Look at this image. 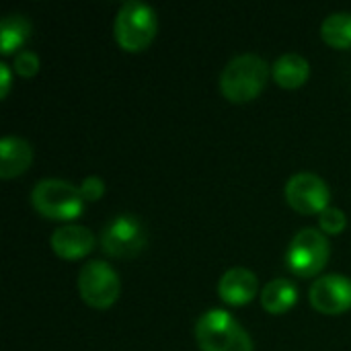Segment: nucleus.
Listing matches in <instances>:
<instances>
[{
	"label": "nucleus",
	"instance_id": "6e6552de",
	"mask_svg": "<svg viewBox=\"0 0 351 351\" xmlns=\"http://www.w3.org/2000/svg\"><path fill=\"white\" fill-rule=\"evenodd\" d=\"M286 199L298 214L313 216L329 208L331 189L315 173H296L286 183Z\"/></svg>",
	"mask_w": 351,
	"mask_h": 351
},
{
	"label": "nucleus",
	"instance_id": "ddd939ff",
	"mask_svg": "<svg viewBox=\"0 0 351 351\" xmlns=\"http://www.w3.org/2000/svg\"><path fill=\"white\" fill-rule=\"evenodd\" d=\"M271 76L282 88L294 90V88H300L308 80L311 64L304 56L290 51L276 60V64L271 66Z\"/></svg>",
	"mask_w": 351,
	"mask_h": 351
},
{
	"label": "nucleus",
	"instance_id": "dca6fc26",
	"mask_svg": "<svg viewBox=\"0 0 351 351\" xmlns=\"http://www.w3.org/2000/svg\"><path fill=\"white\" fill-rule=\"evenodd\" d=\"M321 37L335 49L351 47V12H333L321 25Z\"/></svg>",
	"mask_w": 351,
	"mask_h": 351
},
{
	"label": "nucleus",
	"instance_id": "f03ea898",
	"mask_svg": "<svg viewBox=\"0 0 351 351\" xmlns=\"http://www.w3.org/2000/svg\"><path fill=\"white\" fill-rule=\"evenodd\" d=\"M195 339L202 351H253L251 335L222 308H212L197 319Z\"/></svg>",
	"mask_w": 351,
	"mask_h": 351
},
{
	"label": "nucleus",
	"instance_id": "39448f33",
	"mask_svg": "<svg viewBox=\"0 0 351 351\" xmlns=\"http://www.w3.org/2000/svg\"><path fill=\"white\" fill-rule=\"evenodd\" d=\"M329 257H331V245L327 241V234L315 228H302L292 239L286 261L292 274L300 278H313L325 269Z\"/></svg>",
	"mask_w": 351,
	"mask_h": 351
},
{
	"label": "nucleus",
	"instance_id": "aec40b11",
	"mask_svg": "<svg viewBox=\"0 0 351 351\" xmlns=\"http://www.w3.org/2000/svg\"><path fill=\"white\" fill-rule=\"evenodd\" d=\"M0 78H2V82H0V97L4 99L8 95V88H10V70H8V66L4 62L0 64Z\"/></svg>",
	"mask_w": 351,
	"mask_h": 351
},
{
	"label": "nucleus",
	"instance_id": "2eb2a0df",
	"mask_svg": "<svg viewBox=\"0 0 351 351\" xmlns=\"http://www.w3.org/2000/svg\"><path fill=\"white\" fill-rule=\"evenodd\" d=\"M31 21L23 14H6L0 23V51L10 56L31 37Z\"/></svg>",
	"mask_w": 351,
	"mask_h": 351
},
{
	"label": "nucleus",
	"instance_id": "20e7f679",
	"mask_svg": "<svg viewBox=\"0 0 351 351\" xmlns=\"http://www.w3.org/2000/svg\"><path fill=\"white\" fill-rule=\"evenodd\" d=\"M33 208L49 220H74L84 212V197L80 187L64 179H41L31 189Z\"/></svg>",
	"mask_w": 351,
	"mask_h": 351
},
{
	"label": "nucleus",
	"instance_id": "4468645a",
	"mask_svg": "<svg viewBox=\"0 0 351 351\" xmlns=\"http://www.w3.org/2000/svg\"><path fill=\"white\" fill-rule=\"evenodd\" d=\"M298 302V288L286 278L269 280L261 290V306L269 315H284Z\"/></svg>",
	"mask_w": 351,
	"mask_h": 351
},
{
	"label": "nucleus",
	"instance_id": "1a4fd4ad",
	"mask_svg": "<svg viewBox=\"0 0 351 351\" xmlns=\"http://www.w3.org/2000/svg\"><path fill=\"white\" fill-rule=\"evenodd\" d=\"M308 300L321 315H343L351 308V280L339 274L321 276L313 282Z\"/></svg>",
	"mask_w": 351,
	"mask_h": 351
},
{
	"label": "nucleus",
	"instance_id": "a211bd4d",
	"mask_svg": "<svg viewBox=\"0 0 351 351\" xmlns=\"http://www.w3.org/2000/svg\"><path fill=\"white\" fill-rule=\"evenodd\" d=\"M14 70L23 78H31L39 72V56L31 49H23L14 56Z\"/></svg>",
	"mask_w": 351,
	"mask_h": 351
},
{
	"label": "nucleus",
	"instance_id": "0eeeda50",
	"mask_svg": "<svg viewBox=\"0 0 351 351\" xmlns=\"http://www.w3.org/2000/svg\"><path fill=\"white\" fill-rule=\"evenodd\" d=\"M146 230L140 220L132 214H121L113 218L101 232V249L109 257L132 259L146 247Z\"/></svg>",
	"mask_w": 351,
	"mask_h": 351
},
{
	"label": "nucleus",
	"instance_id": "6ab92c4d",
	"mask_svg": "<svg viewBox=\"0 0 351 351\" xmlns=\"http://www.w3.org/2000/svg\"><path fill=\"white\" fill-rule=\"evenodd\" d=\"M80 193L84 197V202H99L103 195H105V183L101 177L97 175H90L82 181L80 185Z\"/></svg>",
	"mask_w": 351,
	"mask_h": 351
},
{
	"label": "nucleus",
	"instance_id": "f257e3e1",
	"mask_svg": "<svg viewBox=\"0 0 351 351\" xmlns=\"http://www.w3.org/2000/svg\"><path fill=\"white\" fill-rule=\"evenodd\" d=\"M269 78V64L257 53L232 58L220 74V90L230 103H249L261 95Z\"/></svg>",
	"mask_w": 351,
	"mask_h": 351
},
{
	"label": "nucleus",
	"instance_id": "f3484780",
	"mask_svg": "<svg viewBox=\"0 0 351 351\" xmlns=\"http://www.w3.org/2000/svg\"><path fill=\"white\" fill-rule=\"evenodd\" d=\"M319 226L323 234H341L348 226V216L339 208L329 206L319 214Z\"/></svg>",
	"mask_w": 351,
	"mask_h": 351
},
{
	"label": "nucleus",
	"instance_id": "9b49d317",
	"mask_svg": "<svg viewBox=\"0 0 351 351\" xmlns=\"http://www.w3.org/2000/svg\"><path fill=\"white\" fill-rule=\"evenodd\" d=\"M257 292H259L257 276L247 267H232L224 271V276L218 282V294L230 306L249 304L257 296Z\"/></svg>",
	"mask_w": 351,
	"mask_h": 351
},
{
	"label": "nucleus",
	"instance_id": "7ed1b4c3",
	"mask_svg": "<svg viewBox=\"0 0 351 351\" xmlns=\"http://www.w3.org/2000/svg\"><path fill=\"white\" fill-rule=\"evenodd\" d=\"M156 31H158V19L152 6L138 0H128L117 10L113 23V35L123 51L136 53L146 49L154 41Z\"/></svg>",
	"mask_w": 351,
	"mask_h": 351
},
{
	"label": "nucleus",
	"instance_id": "f8f14e48",
	"mask_svg": "<svg viewBox=\"0 0 351 351\" xmlns=\"http://www.w3.org/2000/svg\"><path fill=\"white\" fill-rule=\"evenodd\" d=\"M33 162V146L19 136H6L0 142V177L12 179L23 175Z\"/></svg>",
	"mask_w": 351,
	"mask_h": 351
},
{
	"label": "nucleus",
	"instance_id": "423d86ee",
	"mask_svg": "<svg viewBox=\"0 0 351 351\" xmlns=\"http://www.w3.org/2000/svg\"><path fill=\"white\" fill-rule=\"evenodd\" d=\"M121 282L117 271L105 261H88L78 274L80 298L99 311L113 306L119 298Z\"/></svg>",
	"mask_w": 351,
	"mask_h": 351
},
{
	"label": "nucleus",
	"instance_id": "9d476101",
	"mask_svg": "<svg viewBox=\"0 0 351 351\" xmlns=\"http://www.w3.org/2000/svg\"><path fill=\"white\" fill-rule=\"evenodd\" d=\"M95 243H97L95 234L86 226H78V224L60 226L53 230L49 239L53 253L68 261L82 259L84 255H88L95 249Z\"/></svg>",
	"mask_w": 351,
	"mask_h": 351
}]
</instances>
